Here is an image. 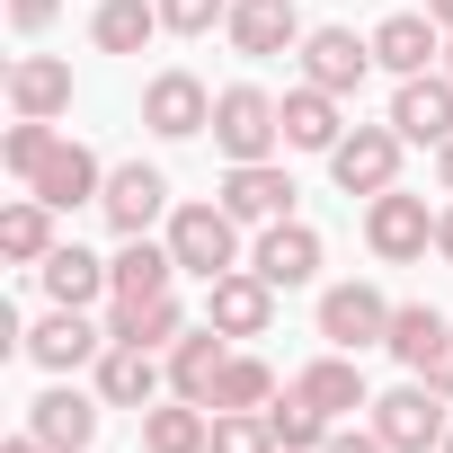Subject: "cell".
Here are the masks:
<instances>
[{
    "label": "cell",
    "instance_id": "1",
    "mask_svg": "<svg viewBox=\"0 0 453 453\" xmlns=\"http://www.w3.org/2000/svg\"><path fill=\"white\" fill-rule=\"evenodd\" d=\"M241 232H250V222H241L232 204L213 196V204H169V232H160V241H169L178 276H204V285H213V276H232V267H250Z\"/></svg>",
    "mask_w": 453,
    "mask_h": 453
},
{
    "label": "cell",
    "instance_id": "2",
    "mask_svg": "<svg viewBox=\"0 0 453 453\" xmlns=\"http://www.w3.org/2000/svg\"><path fill=\"white\" fill-rule=\"evenodd\" d=\"M276 142H285V98H267L258 81L213 89V151L222 160H276Z\"/></svg>",
    "mask_w": 453,
    "mask_h": 453
},
{
    "label": "cell",
    "instance_id": "3",
    "mask_svg": "<svg viewBox=\"0 0 453 453\" xmlns=\"http://www.w3.org/2000/svg\"><path fill=\"white\" fill-rule=\"evenodd\" d=\"M444 409H453V400L418 373V382H400V391H382V400H373V435H382L391 453H435V444L453 435V426H444Z\"/></svg>",
    "mask_w": 453,
    "mask_h": 453
},
{
    "label": "cell",
    "instance_id": "4",
    "mask_svg": "<svg viewBox=\"0 0 453 453\" xmlns=\"http://www.w3.org/2000/svg\"><path fill=\"white\" fill-rule=\"evenodd\" d=\"M365 241H373V258H391V267L426 258V250H435V213H426V196H409V187L365 196Z\"/></svg>",
    "mask_w": 453,
    "mask_h": 453
},
{
    "label": "cell",
    "instance_id": "5",
    "mask_svg": "<svg viewBox=\"0 0 453 453\" xmlns=\"http://www.w3.org/2000/svg\"><path fill=\"white\" fill-rule=\"evenodd\" d=\"M400 125H356L338 151H329V178H338V196H382V187H400Z\"/></svg>",
    "mask_w": 453,
    "mask_h": 453
},
{
    "label": "cell",
    "instance_id": "6",
    "mask_svg": "<svg viewBox=\"0 0 453 453\" xmlns=\"http://www.w3.org/2000/svg\"><path fill=\"white\" fill-rule=\"evenodd\" d=\"M320 338H329V347H347V356L382 347V338H391V303H382V285H365V276L329 285V294H320Z\"/></svg>",
    "mask_w": 453,
    "mask_h": 453
},
{
    "label": "cell",
    "instance_id": "7",
    "mask_svg": "<svg viewBox=\"0 0 453 453\" xmlns=\"http://www.w3.org/2000/svg\"><path fill=\"white\" fill-rule=\"evenodd\" d=\"M19 347H27V365H45V373H81V365H98V356H107V329H98L89 311L54 303V311H45Z\"/></svg>",
    "mask_w": 453,
    "mask_h": 453
},
{
    "label": "cell",
    "instance_id": "8",
    "mask_svg": "<svg viewBox=\"0 0 453 453\" xmlns=\"http://www.w3.org/2000/svg\"><path fill=\"white\" fill-rule=\"evenodd\" d=\"M204 320H213L222 338H267V329H276V285H267L258 267L213 276V285H204Z\"/></svg>",
    "mask_w": 453,
    "mask_h": 453
},
{
    "label": "cell",
    "instance_id": "9",
    "mask_svg": "<svg viewBox=\"0 0 453 453\" xmlns=\"http://www.w3.org/2000/svg\"><path fill=\"white\" fill-rule=\"evenodd\" d=\"M98 213L116 222V241H142L151 222L169 213V178H160L151 160H116V169H107V196H98Z\"/></svg>",
    "mask_w": 453,
    "mask_h": 453
},
{
    "label": "cell",
    "instance_id": "10",
    "mask_svg": "<svg viewBox=\"0 0 453 453\" xmlns=\"http://www.w3.org/2000/svg\"><path fill=\"white\" fill-rule=\"evenodd\" d=\"M365 72H373V36H356V27H311V36H303V81H311V89L356 98Z\"/></svg>",
    "mask_w": 453,
    "mask_h": 453
},
{
    "label": "cell",
    "instance_id": "11",
    "mask_svg": "<svg viewBox=\"0 0 453 453\" xmlns=\"http://www.w3.org/2000/svg\"><path fill=\"white\" fill-rule=\"evenodd\" d=\"M142 125H151L160 142L213 134V89H204L196 72H151V89H142Z\"/></svg>",
    "mask_w": 453,
    "mask_h": 453
},
{
    "label": "cell",
    "instance_id": "12",
    "mask_svg": "<svg viewBox=\"0 0 453 453\" xmlns=\"http://www.w3.org/2000/svg\"><path fill=\"white\" fill-rule=\"evenodd\" d=\"M213 196L232 204L250 232H267V222H285V213H294V178H285V160H232V178H222Z\"/></svg>",
    "mask_w": 453,
    "mask_h": 453
},
{
    "label": "cell",
    "instance_id": "13",
    "mask_svg": "<svg viewBox=\"0 0 453 453\" xmlns=\"http://www.w3.org/2000/svg\"><path fill=\"white\" fill-rule=\"evenodd\" d=\"M250 267H258L276 294H294V285H311V276H320V232L285 213V222H267V232L250 241Z\"/></svg>",
    "mask_w": 453,
    "mask_h": 453
},
{
    "label": "cell",
    "instance_id": "14",
    "mask_svg": "<svg viewBox=\"0 0 453 453\" xmlns=\"http://www.w3.org/2000/svg\"><path fill=\"white\" fill-rule=\"evenodd\" d=\"M98 391H72V373H54V391L45 400H27V426L54 444V453H89V435H98Z\"/></svg>",
    "mask_w": 453,
    "mask_h": 453
},
{
    "label": "cell",
    "instance_id": "15",
    "mask_svg": "<svg viewBox=\"0 0 453 453\" xmlns=\"http://www.w3.org/2000/svg\"><path fill=\"white\" fill-rule=\"evenodd\" d=\"M222 36H232L250 63H276V54H294L311 27L294 19V0H232V19H222Z\"/></svg>",
    "mask_w": 453,
    "mask_h": 453
},
{
    "label": "cell",
    "instance_id": "16",
    "mask_svg": "<svg viewBox=\"0 0 453 453\" xmlns=\"http://www.w3.org/2000/svg\"><path fill=\"white\" fill-rule=\"evenodd\" d=\"M373 63H382L391 81H418L426 63H444V27L418 19V10H391V19L373 27Z\"/></svg>",
    "mask_w": 453,
    "mask_h": 453
},
{
    "label": "cell",
    "instance_id": "17",
    "mask_svg": "<svg viewBox=\"0 0 453 453\" xmlns=\"http://www.w3.org/2000/svg\"><path fill=\"white\" fill-rule=\"evenodd\" d=\"M27 196H45L54 213H72V204H98V196H107V169H98L89 142H54V160L27 178Z\"/></svg>",
    "mask_w": 453,
    "mask_h": 453
},
{
    "label": "cell",
    "instance_id": "18",
    "mask_svg": "<svg viewBox=\"0 0 453 453\" xmlns=\"http://www.w3.org/2000/svg\"><path fill=\"white\" fill-rule=\"evenodd\" d=\"M160 382H169V365H160L151 347H116V338H107V356H98V400H107V409H134V418H142V409L160 400Z\"/></svg>",
    "mask_w": 453,
    "mask_h": 453
},
{
    "label": "cell",
    "instance_id": "19",
    "mask_svg": "<svg viewBox=\"0 0 453 453\" xmlns=\"http://www.w3.org/2000/svg\"><path fill=\"white\" fill-rule=\"evenodd\" d=\"M294 391H303V400H311V409H320L329 426H338L347 409H373V391H365V365H356L347 347H329V356H311V365L294 373Z\"/></svg>",
    "mask_w": 453,
    "mask_h": 453
},
{
    "label": "cell",
    "instance_id": "20",
    "mask_svg": "<svg viewBox=\"0 0 453 453\" xmlns=\"http://www.w3.org/2000/svg\"><path fill=\"white\" fill-rule=\"evenodd\" d=\"M391 125H400V142H453V72H418V81H400Z\"/></svg>",
    "mask_w": 453,
    "mask_h": 453
},
{
    "label": "cell",
    "instance_id": "21",
    "mask_svg": "<svg viewBox=\"0 0 453 453\" xmlns=\"http://www.w3.org/2000/svg\"><path fill=\"white\" fill-rule=\"evenodd\" d=\"M178 285V258H169V241H125L116 258H107V303H151V294H169Z\"/></svg>",
    "mask_w": 453,
    "mask_h": 453
},
{
    "label": "cell",
    "instance_id": "22",
    "mask_svg": "<svg viewBox=\"0 0 453 453\" xmlns=\"http://www.w3.org/2000/svg\"><path fill=\"white\" fill-rule=\"evenodd\" d=\"M222 365H232V338H222V329L204 320V329H187V338L169 347V391L213 409V382H222Z\"/></svg>",
    "mask_w": 453,
    "mask_h": 453
},
{
    "label": "cell",
    "instance_id": "23",
    "mask_svg": "<svg viewBox=\"0 0 453 453\" xmlns=\"http://www.w3.org/2000/svg\"><path fill=\"white\" fill-rule=\"evenodd\" d=\"M107 338H116V347H151V356H160V347H178V338H187V303H178V294L107 303Z\"/></svg>",
    "mask_w": 453,
    "mask_h": 453
},
{
    "label": "cell",
    "instance_id": "24",
    "mask_svg": "<svg viewBox=\"0 0 453 453\" xmlns=\"http://www.w3.org/2000/svg\"><path fill=\"white\" fill-rule=\"evenodd\" d=\"M338 142H347L338 98H329V89H311V81H303V89H285V151H320V160H329Z\"/></svg>",
    "mask_w": 453,
    "mask_h": 453
},
{
    "label": "cell",
    "instance_id": "25",
    "mask_svg": "<svg viewBox=\"0 0 453 453\" xmlns=\"http://www.w3.org/2000/svg\"><path fill=\"white\" fill-rule=\"evenodd\" d=\"M204 444H213V409L204 400H178L169 391V400L142 409V453H204Z\"/></svg>",
    "mask_w": 453,
    "mask_h": 453
},
{
    "label": "cell",
    "instance_id": "26",
    "mask_svg": "<svg viewBox=\"0 0 453 453\" xmlns=\"http://www.w3.org/2000/svg\"><path fill=\"white\" fill-rule=\"evenodd\" d=\"M36 285H45V303H72V311H89V303L107 294V258H89L81 241H54V258L36 267Z\"/></svg>",
    "mask_w": 453,
    "mask_h": 453
},
{
    "label": "cell",
    "instance_id": "27",
    "mask_svg": "<svg viewBox=\"0 0 453 453\" xmlns=\"http://www.w3.org/2000/svg\"><path fill=\"white\" fill-rule=\"evenodd\" d=\"M10 107H19V116H63V107H72V63L19 54V63H10Z\"/></svg>",
    "mask_w": 453,
    "mask_h": 453
},
{
    "label": "cell",
    "instance_id": "28",
    "mask_svg": "<svg viewBox=\"0 0 453 453\" xmlns=\"http://www.w3.org/2000/svg\"><path fill=\"white\" fill-rule=\"evenodd\" d=\"M0 258L10 267H45L54 258V204L45 196H19L10 213H0Z\"/></svg>",
    "mask_w": 453,
    "mask_h": 453
},
{
    "label": "cell",
    "instance_id": "29",
    "mask_svg": "<svg viewBox=\"0 0 453 453\" xmlns=\"http://www.w3.org/2000/svg\"><path fill=\"white\" fill-rule=\"evenodd\" d=\"M444 338H453V320H444L435 303H391V338H382V347H391V356H400L409 373H426Z\"/></svg>",
    "mask_w": 453,
    "mask_h": 453
},
{
    "label": "cell",
    "instance_id": "30",
    "mask_svg": "<svg viewBox=\"0 0 453 453\" xmlns=\"http://www.w3.org/2000/svg\"><path fill=\"white\" fill-rule=\"evenodd\" d=\"M151 36H160V0H98V19H89L98 54H142Z\"/></svg>",
    "mask_w": 453,
    "mask_h": 453
},
{
    "label": "cell",
    "instance_id": "31",
    "mask_svg": "<svg viewBox=\"0 0 453 453\" xmlns=\"http://www.w3.org/2000/svg\"><path fill=\"white\" fill-rule=\"evenodd\" d=\"M267 426H276V453H320V444L338 435V426H329L303 391H276V400H267Z\"/></svg>",
    "mask_w": 453,
    "mask_h": 453
},
{
    "label": "cell",
    "instance_id": "32",
    "mask_svg": "<svg viewBox=\"0 0 453 453\" xmlns=\"http://www.w3.org/2000/svg\"><path fill=\"white\" fill-rule=\"evenodd\" d=\"M276 400V373H267V356H232L222 365V382H213V409H267Z\"/></svg>",
    "mask_w": 453,
    "mask_h": 453
},
{
    "label": "cell",
    "instance_id": "33",
    "mask_svg": "<svg viewBox=\"0 0 453 453\" xmlns=\"http://www.w3.org/2000/svg\"><path fill=\"white\" fill-rule=\"evenodd\" d=\"M54 142H63L54 116H19L10 134H0V160H10V178H36V169L54 160Z\"/></svg>",
    "mask_w": 453,
    "mask_h": 453
},
{
    "label": "cell",
    "instance_id": "34",
    "mask_svg": "<svg viewBox=\"0 0 453 453\" xmlns=\"http://www.w3.org/2000/svg\"><path fill=\"white\" fill-rule=\"evenodd\" d=\"M222 19H232V0H160V27L169 36H213Z\"/></svg>",
    "mask_w": 453,
    "mask_h": 453
},
{
    "label": "cell",
    "instance_id": "35",
    "mask_svg": "<svg viewBox=\"0 0 453 453\" xmlns=\"http://www.w3.org/2000/svg\"><path fill=\"white\" fill-rule=\"evenodd\" d=\"M54 19H63V0H10V27L19 36H45Z\"/></svg>",
    "mask_w": 453,
    "mask_h": 453
},
{
    "label": "cell",
    "instance_id": "36",
    "mask_svg": "<svg viewBox=\"0 0 453 453\" xmlns=\"http://www.w3.org/2000/svg\"><path fill=\"white\" fill-rule=\"evenodd\" d=\"M320 453H391V444H382V435H373V426H338V435H329V444H320Z\"/></svg>",
    "mask_w": 453,
    "mask_h": 453
},
{
    "label": "cell",
    "instance_id": "37",
    "mask_svg": "<svg viewBox=\"0 0 453 453\" xmlns=\"http://www.w3.org/2000/svg\"><path fill=\"white\" fill-rule=\"evenodd\" d=\"M426 382H435V391H444V400H453V338H444V347H435V365H426Z\"/></svg>",
    "mask_w": 453,
    "mask_h": 453
},
{
    "label": "cell",
    "instance_id": "38",
    "mask_svg": "<svg viewBox=\"0 0 453 453\" xmlns=\"http://www.w3.org/2000/svg\"><path fill=\"white\" fill-rule=\"evenodd\" d=\"M435 258H444V267H453V204H444V213H435Z\"/></svg>",
    "mask_w": 453,
    "mask_h": 453
},
{
    "label": "cell",
    "instance_id": "39",
    "mask_svg": "<svg viewBox=\"0 0 453 453\" xmlns=\"http://www.w3.org/2000/svg\"><path fill=\"white\" fill-rule=\"evenodd\" d=\"M0 453H54V444H45V435L27 426V435H10V444H0Z\"/></svg>",
    "mask_w": 453,
    "mask_h": 453
},
{
    "label": "cell",
    "instance_id": "40",
    "mask_svg": "<svg viewBox=\"0 0 453 453\" xmlns=\"http://www.w3.org/2000/svg\"><path fill=\"white\" fill-rule=\"evenodd\" d=\"M435 178H444V196H453V142H435Z\"/></svg>",
    "mask_w": 453,
    "mask_h": 453
},
{
    "label": "cell",
    "instance_id": "41",
    "mask_svg": "<svg viewBox=\"0 0 453 453\" xmlns=\"http://www.w3.org/2000/svg\"><path fill=\"white\" fill-rule=\"evenodd\" d=\"M426 19H435V27H444V36H453V0H426Z\"/></svg>",
    "mask_w": 453,
    "mask_h": 453
},
{
    "label": "cell",
    "instance_id": "42",
    "mask_svg": "<svg viewBox=\"0 0 453 453\" xmlns=\"http://www.w3.org/2000/svg\"><path fill=\"white\" fill-rule=\"evenodd\" d=\"M444 72H453V36H444Z\"/></svg>",
    "mask_w": 453,
    "mask_h": 453
},
{
    "label": "cell",
    "instance_id": "43",
    "mask_svg": "<svg viewBox=\"0 0 453 453\" xmlns=\"http://www.w3.org/2000/svg\"><path fill=\"white\" fill-rule=\"evenodd\" d=\"M435 453H453V435H444V444H435Z\"/></svg>",
    "mask_w": 453,
    "mask_h": 453
}]
</instances>
